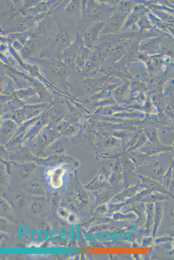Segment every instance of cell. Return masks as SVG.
<instances>
[{
	"mask_svg": "<svg viewBox=\"0 0 174 260\" xmlns=\"http://www.w3.org/2000/svg\"><path fill=\"white\" fill-rule=\"evenodd\" d=\"M64 172V170L60 167L49 171L48 175L50 177V183L52 187L55 188H58L62 185L63 176Z\"/></svg>",
	"mask_w": 174,
	"mask_h": 260,
	"instance_id": "cell-1",
	"label": "cell"
}]
</instances>
